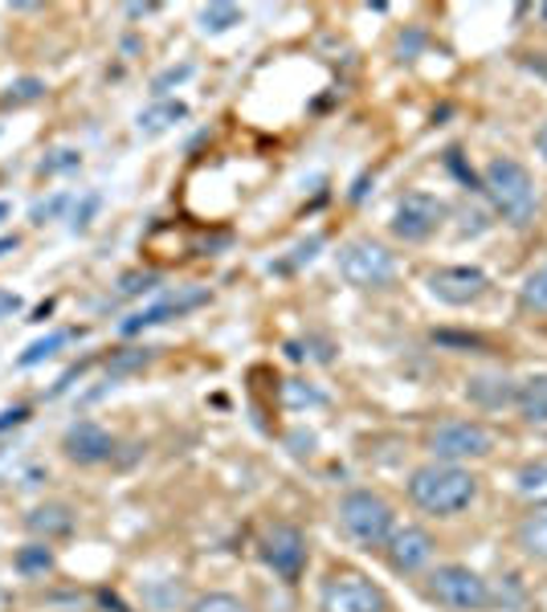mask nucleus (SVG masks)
<instances>
[{
  "label": "nucleus",
  "mask_w": 547,
  "mask_h": 612,
  "mask_svg": "<svg viewBox=\"0 0 547 612\" xmlns=\"http://www.w3.org/2000/svg\"><path fill=\"white\" fill-rule=\"evenodd\" d=\"M70 340H74L70 331H49L45 340L30 343V347H25V356L16 359V364H21V368H33V364H42V359H49L54 352H58V347H66Z\"/></svg>",
  "instance_id": "obj_22"
},
{
  "label": "nucleus",
  "mask_w": 547,
  "mask_h": 612,
  "mask_svg": "<svg viewBox=\"0 0 547 612\" xmlns=\"http://www.w3.org/2000/svg\"><path fill=\"white\" fill-rule=\"evenodd\" d=\"M518 299H523V307H527V311L547 314V266H539V270H532L527 278H523Z\"/></svg>",
  "instance_id": "obj_23"
},
{
  "label": "nucleus",
  "mask_w": 547,
  "mask_h": 612,
  "mask_svg": "<svg viewBox=\"0 0 547 612\" xmlns=\"http://www.w3.org/2000/svg\"><path fill=\"white\" fill-rule=\"evenodd\" d=\"M429 592L449 612H482L490 604V585L466 564H442L429 571Z\"/></svg>",
  "instance_id": "obj_5"
},
{
  "label": "nucleus",
  "mask_w": 547,
  "mask_h": 612,
  "mask_svg": "<svg viewBox=\"0 0 547 612\" xmlns=\"http://www.w3.org/2000/svg\"><path fill=\"white\" fill-rule=\"evenodd\" d=\"M180 119H188V107L180 99H168V102H156V107L139 111L135 127L144 131V135H159V131H168L172 123H180Z\"/></svg>",
  "instance_id": "obj_17"
},
{
  "label": "nucleus",
  "mask_w": 547,
  "mask_h": 612,
  "mask_svg": "<svg viewBox=\"0 0 547 612\" xmlns=\"http://www.w3.org/2000/svg\"><path fill=\"white\" fill-rule=\"evenodd\" d=\"M66 204H74L66 192H58V197H49V200H37V204H33V221H54V216H58Z\"/></svg>",
  "instance_id": "obj_30"
},
{
  "label": "nucleus",
  "mask_w": 547,
  "mask_h": 612,
  "mask_svg": "<svg viewBox=\"0 0 547 612\" xmlns=\"http://www.w3.org/2000/svg\"><path fill=\"white\" fill-rule=\"evenodd\" d=\"M99 209H102V197L99 192H87L82 200H74V209H70V229H90V221L99 216Z\"/></svg>",
  "instance_id": "obj_25"
},
{
  "label": "nucleus",
  "mask_w": 547,
  "mask_h": 612,
  "mask_svg": "<svg viewBox=\"0 0 547 612\" xmlns=\"http://www.w3.org/2000/svg\"><path fill=\"white\" fill-rule=\"evenodd\" d=\"M156 286H159V274L135 270V274H123V278H119V294H123V299H135V294H147V290H156Z\"/></svg>",
  "instance_id": "obj_26"
},
{
  "label": "nucleus",
  "mask_w": 547,
  "mask_h": 612,
  "mask_svg": "<svg viewBox=\"0 0 547 612\" xmlns=\"http://www.w3.org/2000/svg\"><path fill=\"white\" fill-rule=\"evenodd\" d=\"M156 13V4H127V16H147Z\"/></svg>",
  "instance_id": "obj_34"
},
{
  "label": "nucleus",
  "mask_w": 547,
  "mask_h": 612,
  "mask_svg": "<svg viewBox=\"0 0 547 612\" xmlns=\"http://www.w3.org/2000/svg\"><path fill=\"white\" fill-rule=\"evenodd\" d=\"M21 311V294H13V290H0V319H9V314Z\"/></svg>",
  "instance_id": "obj_31"
},
{
  "label": "nucleus",
  "mask_w": 547,
  "mask_h": 612,
  "mask_svg": "<svg viewBox=\"0 0 547 612\" xmlns=\"http://www.w3.org/2000/svg\"><path fill=\"white\" fill-rule=\"evenodd\" d=\"M192 70H197L192 62H185V66H168L164 74H156V78H152V94H168L172 86L188 82V78H192Z\"/></svg>",
  "instance_id": "obj_27"
},
{
  "label": "nucleus",
  "mask_w": 547,
  "mask_h": 612,
  "mask_svg": "<svg viewBox=\"0 0 547 612\" xmlns=\"http://www.w3.org/2000/svg\"><path fill=\"white\" fill-rule=\"evenodd\" d=\"M339 527L364 547H380L392 535V507L372 490H351L339 499Z\"/></svg>",
  "instance_id": "obj_4"
},
{
  "label": "nucleus",
  "mask_w": 547,
  "mask_h": 612,
  "mask_svg": "<svg viewBox=\"0 0 547 612\" xmlns=\"http://www.w3.org/2000/svg\"><path fill=\"white\" fill-rule=\"evenodd\" d=\"M515 490L532 507H547V457H535L515 474Z\"/></svg>",
  "instance_id": "obj_18"
},
{
  "label": "nucleus",
  "mask_w": 547,
  "mask_h": 612,
  "mask_svg": "<svg viewBox=\"0 0 547 612\" xmlns=\"http://www.w3.org/2000/svg\"><path fill=\"white\" fill-rule=\"evenodd\" d=\"M535 147H539V156L547 159V123L539 127V135H535Z\"/></svg>",
  "instance_id": "obj_36"
},
{
  "label": "nucleus",
  "mask_w": 547,
  "mask_h": 612,
  "mask_svg": "<svg viewBox=\"0 0 547 612\" xmlns=\"http://www.w3.org/2000/svg\"><path fill=\"white\" fill-rule=\"evenodd\" d=\"M49 568H54V552L45 543H30V547L16 552V571L21 576H45Z\"/></svg>",
  "instance_id": "obj_21"
},
{
  "label": "nucleus",
  "mask_w": 547,
  "mask_h": 612,
  "mask_svg": "<svg viewBox=\"0 0 547 612\" xmlns=\"http://www.w3.org/2000/svg\"><path fill=\"white\" fill-rule=\"evenodd\" d=\"M429 454L433 461H449V466H461V461H478V457H490L494 449V433L478 421H442V425L429 433Z\"/></svg>",
  "instance_id": "obj_6"
},
{
  "label": "nucleus",
  "mask_w": 547,
  "mask_h": 612,
  "mask_svg": "<svg viewBox=\"0 0 547 612\" xmlns=\"http://www.w3.org/2000/svg\"><path fill=\"white\" fill-rule=\"evenodd\" d=\"M152 364V352L147 347H135V352H119L115 359H111V376H123V371H139Z\"/></svg>",
  "instance_id": "obj_29"
},
{
  "label": "nucleus",
  "mask_w": 547,
  "mask_h": 612,
  "mask_svg": "<svg viewBox=\"0 0 547 612\" xmlns=\"http://www.w3.org/2000/svg\"><path fill=\"white\" fill-rule=\"evenodd\" d=\"M25 527L37 535V539H62V535H70L74 531V511L66 502H45V507H33L25 514Z\"/></svg>",
  "instance_id": "obj_14"
},
{
  "label": "nucleus",
  "mask_w": 547,
  "mask_h": 612,
  "mask_svg": "<svg viewBox=\"0 0 547 612\" xmlns=\"http://www.w3.org/2000/svg\"><path fill=\"white\" fill-rule=\"evenodd\" d=\"M515 404L523 421H532V425H547V371L532 376V380H523L515 388Z\"/></svg>",
  "instance_id": "obj_16"
},
{
  "label": "nucleus",
  "mask_w": 547,
  "mask_h": 612,
  "mask_svg": "<svg viewBox=\"0 0 547 612\" xmlns=\"http://www.w3.org/2000/svg\"><path fill=\"white\" fill-rule=\"evenodd\" d=\"M62 449L78 466H102V461L115 457V437L102 425H94V421H74L66 429V437H62Z\"/></svg>",
  "instance_id": "obj_12"
},
{
  "label": "nucleus",
  "mask_w": 547,
  "mask_h": 612,
  "mask_svg": "<svg viewBox=\"0 0 547 612\" xmlns=\"http://www.w3.org/2000/svg\"><path fill=\"white\" fill-rule=\"evenodd\" d=\"M42 94H45L42 78H16V82H9V90L0 94V107H4V111H16V107H25V102H37Z\"/></svg>",
  "instance_id": "obj_19"
},
{
  "label": "nucleus",
  "mask_w": 547,
  "mask_h": 612,
  "mask_svg": "<svg viewBox=\"0 0 547 612\" xmlns=\"http://www.w3.org/2000/svg\"><path fill=\"white\" fill-rule=\"evenodd\" d=\"M515 543L523 547V556L547 564V507H535L532 514H523V523L515 527Z\"/></svg>",
  "instance_id": "obj_15"
},
{
  "label": "nucleus",
  "mask_w": 547,
  "mask_h": 612,
  "mask_svg": "<svg viewBox=\"0 0 547 612\" xmlns=\"http://www.w3.org/2000/svg\"><path fill=\"white\" fill-rule=\"evenodd\" d=\"M287 400H294V404H303V400H306V404H319L315 392H311V388L303 392V388H299V380H290V385H287Z\"/></svg>",
  "instance_id": "obj_32"
},
{
  "label": "nucleus",
  "mask_w": 547,
  "mask_h": 612,
  "mask_svg": "<svg viewBox=\"0 0 547 612\" xmlns=\"http://www.w3.org/2000/svg\"><path fill=\"white\" fill-rule=\"evenodd\" d=\"M233 25H242V9L237 4H204L201 9L204 33H230Z\"/></svg>",
  "instance_id": "obj_20"
},
{
  "label": "nucleus",
  "mask_w": 547,
  "mask_h": 612,
  "mask_svg": "<svg viewBox=\"0 0 547 612\" xmlns=\"http://www.w3.org/2000/svg\"><path fill=\"white\" fill-rule=\"evenodd\" d=\"M482 192L490 197L494 213L511 221V225H532L535 209H539V197H535V180L532 171L523 168L518 159H490L482 168Z\"/></svg>",
  "instance_id": "obj_2"
},
{
  "label": "nucleus",
  "mask_w": 547,
  "mask_h": 612,
  "mask_svg": "<svg viewBox=\"0 0 547 612\" xmlns=\"http://www.w3.org/2000/svg\"><path fill=\"white\" fill-rule=\"evenodd\" d=\"M74 168H82V152H78V147H54V152L37 164L42 176H58V171H74Z\"/></svg>",
  "instance_id": "obj_24"
},
{
  "label": "nucleus",
  "mask_w": 547,
  "mask_h": 612,
  "mask_svg": "<svg viewBox=\"0 0 547 612\" xmlns=\"http://www.w3.org/2000/svg\"><path fill=\"white\" fill-rule=\"evenodd\" d=\"M319 609L323 612H389L384 592L360 576V571H335L319 592Z\"/></svg>",
  "instance_id": "obj_7"
},
{
  "label": "nucleus",
  "mask_w": 547,
  "mask_h": 612,
  "mask_svg": "<svg viewBox=\"0 0 547 612\" xmlns=\"http://www.w3.org/2000/svg\"><path fill=\"white\" fill-rule=\"evenodd\" d=\"M429 294L446 307H470L487 294V274L475 270V266H442L425 278Z\"/></svg>",
  "instance_id": "obj_10"
},
{
  "label": "nucleus",
  "mask_w": 547,
  "mask_h": 612,
  "mask_svg": "<svg viewBox=\"0 0 547 612\" xmlns=\"http://www.w3.org/2000/svg\"><path fill=\"white\" fill-rule=\"evenodd\" d=\"M4 221H13V204H9V200H0V225H4Z\"/></svg>",
  "instance_id": "obj_37"
},
{
  "label": "nucleus",
  "mask_w": 547,
  "mask_h": 612,
  "mask_svg": "<svg viewBox=\"0 0 547 612\" xmlns=\"http://www.w3.org/2000/svg\"><path fill=\"white\" fill-rule=\"evenodd\" d=\"M13 249H16V237H13V233H4V237H0V257L13 254Z\"/></svg>",
  "instance_id": "obj_35"
},
{
  "label": "nucleus",
  "mask_w": 547,
  "mask_h": 612,
  "mask_svg": "<svg viewBox=\"0 0 547 612\" xmlns=\"http://www.w3.org/2000/svg\"><path fill=\"white\" fill-rule=\"evenodd\" d=\"M409 499L429 514H458L478 499V478L466 466H449V461H429L413 470L409 478Z\"/></svg>",
  "instance_id": "obj_1"
},
{
  "label": "nucleus",
  "mask_w": 547,
  "mask_h": 612,
  "mask_svg": "<svg viewBox=\"0 0 547 612\" xmlns=\"http://www.w3.org/2000/svg\"><path fill=\"white\" fill-rule=\"evenodd\" d=\"M335 266H339V278H344L347 286H356V290H384V286L397 278L392 254L380 242H372V237L347 242L344 249H339V257H335Z\"/></svg>",
  "instance_id": "obj_3"
},
{
  "label": "nucleus",
  "mask_w": 547,
  "mask_h": 612,
  "mask_svg": "<svg viewBox=\"0 0 547 612\" xmlns=\"http://www.w3.org/2000/svg\"><path fill=\"white\" fill-rule=\"evenodd\" d=\"M446 221V200H437L433 192H404L397 200V213H392V237L401 242H425L437 233V225Z\"/></svg>",
  "instance_id": "obj_8"
},
{
  "label": "nucleus",
  "mask_w": 547,
  "mask_h": 612,
  "mask_svg": "<svg viewBox=\"0 0 547 612\" xmlns=\"http://www.w3.org/2000/svg\"><path fill=\"white\" fill-rule=\"evenodd\" d=\"M261 559H266V568L278 580L294 585L306 568V535L299 527H290V523H274L261 535Z\"/></svg>",
  "instance_id": "obj_9"
},
{
  "label": "nucleus",
  "mask_w": 547,
  "mask_h": 612,
  "mask_svg": "<svg viewBox=\"0 0 547 612\" xmlns=\"http://www.w3.org/2000/svg\"><path fill=\"white\" fill-rule=\"evenodd\" d=\"M389 564L397 571H421V568H429V559H433V535L425 527H392L389 535Z\"/></svg>",
  "instance_id": "obj_13"
},
{
  "label": "nucleus",
  "mask_w": 547,
  "mask_h": 612,
  "mask_svg": "<svg viewBox=\"0 0 547 612\" xmlns=\"http://www.w3.org/2000/svg\"><path fill=\"white\" fill-rule=\"evenodd\" d=\"M192 612H249V609L237 597H230V592H209V597L192 604Z\"/></svg>",
  "instance_id": "obj_28"
},
{
  "label": "nucleus",
  "mask_w": 547,
  "mask_h": 612,
  "mask_svg": "<svg viewBox=\"0 0 547 612\" xmlns=\"http://www.w3.org/2000/svg\"><path fill=\"white\" fill-rule=\"evenodd\" d=\"M16 421H25V409H13V413L0 416V429H4V425H16Z\"/></svg>",
  "instance_id": "obj_33"
},
{
  "label": "nucleus",
  "mask_w": 547,
  "mask_h": 612,
  "mask_svg": "<svg viewBox=\"0 0 547 612\" xmlns=\"http://www.w3.org/2000/svg\"><path fill=\"white\" fill-rule=\"evenodd\" d=\"M204 302H209V290H204V286H180V290H172L168 299H159L156 307H144V311H135L131 319H123L119 331H123V335H139L144 327H156V323L180 319V314L197 311V307H204Z\"/></svg>",
  "instance_id": "obj_11"
}]
</instances>
